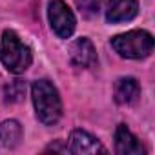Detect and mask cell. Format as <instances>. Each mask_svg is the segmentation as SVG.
I'll return each mask as SVG.
<instances>
[{"mask_svg": "<svg viewBox=\"0 0 155 155\" xmlns=\"http://www.w3.org/2000/svg\"><path fill=\"white\" fill-rule=\"evenodd\" d=\"M31 99L37 111V117L42 124L53 126L62 117V101L57 88L49 81H37L31 86Z\"/></svg>", "mask_w": 155, "mask_h": 155, "instance_id": "cell-1", "label": "cell"}, {"mask_svg": "<svg viewBox=\"0 0 155 155\" xmlns=\"http://www.w3.org/2000/svg\"><path fill=\"white\" fill-rule=\"evenodd\" d=\"M0 60L9 73L20 75L31 66L33 55L15 31L6 29L2 33V42H0Z\"/></svg>", "mask_w": 155, "mask_h": 155, "instance_id": "cell-2", "label": "cell"}, {"mask_svg": "<svg viewBox=\"0 0 155 155\" xmlns=\"http://www.w3.org/2000/svg\"><path fill=\"white\" fill-rule=\"evenodd\" d=\"M111 48L124 58H146L153 51V37L144 29H133L113 37Z\"/></svg>", "mask_w": 155, "mask_h": 155, "instance_id": "cell-3", "label": "cell"}, {"mask_svg": "<svg viewBox=\"0 0 155 155\" xmlns=\"http://www.w3.org/2000/svg\"><path fill=\"white\" fill-rule=\"evenodd\" d=\"M48 18L53 33L58 38H69L75 31L77 20L73 11L68 8L64 0H49L48 4Z\"/></svg>", "mask_w": 155, "mask_h": 155, "instance_id": "cell-4", "label": "cell"}, {"mask_svg": "<svg viewBox=\"0 0 155 155\" xmlns=\"http://www.w3.org/2000/svg\"><path fill=\"white\" fill-rule=\"evenodd\" d=\"M69 60L75 68H93L97 64V51L90 38L81 37L69 46Z\"/></svg>", "mask_w": 155, "mask_h": 155, "instance_id": "cell-5", "label": "cell"}, {"mask_svg": "<svg viewBox=\"0 0 155 155\" xmlns=\"http://www.w3.org/2000/svg\"><path fill=\"white\" fill-rule=\"evenodd\" d=\"M69 151L77 155H91V153H106V148L91 133L84 130H75L71 131L69 137Z\"/></svg>", "mask_w": 155, "mask_h": 155, "instance_id": "cell-6", "label": "cell"}, {"mask_svg": "<svg viewBox=\"0 0 155 155\" xmlns=\"http://www.w3.org/2000/svg\"><path fill=\"white\" fill-rule=\"evenodd\" d=\"M115 151L119 155H144L146 153L142 142L124 124H119L115 130Z\"/></svg>", "mask_w": 155, "mask_h": 155, "instance_id": "cell-7", "label": "cell"}, {"mask_svg": "<svg viewBox=\"0 0 155 155\" xmlns=\"http://www.w3.org/2000/svg\"><path fill=\"white\" fill-rule=\"evenodd\" d=\"M137 11H139L137 0H108L106 18L111 24L128 22V20L135 18Z\"/></svg>", "mask_w": 155, "mask_h": 155, "instance_id": "cell-8", "label": "cell"}, {"mask_svg": "<svg viewBox=\"0 0 155 155\" xmlns=\"http://www.w3.org/2000/svg\"><path fill=\"white\" fill-rule=\"evenodd\" d=\"M139 93H140V88L133 77H122V79H119L115 82L113 95H115L117 104H131L137 101Z\"/></svg>", "mask_w": 155, "mask_h": 155, "instance_id": "cell-9", "label": "cell"}, {"mask_svg": "<svg viewBox=\"0 0 155 155\" xmlns=\"http://www.w3.org/2000/svg\"><path fill=\"white\" fill-rule=\"evenodd\" d=\"M22 140V126L18 120H4L0 124V142L6 148H17Z\"/></svg>", "mask_w": 155, "mask_h": 155, "instance_id": "cell-10", "label": "cell"}, {"mask_svg": "<svg viewBox=\"0 0 155 155\" xmlns=\"http://www.w3.org/2000/svg\"><path fill=\"white\" fill-rule=\"evenodd\" d=\"M24 93H26V84L22 81H13L4 90V95H6L8 102H18V101H22Z\"/></svg>", "mask_w": 155, "mask_h": 155, "instance_id": "cell-11", "label": "cell"}, {"mask_svg": "<svg viewBox=\"0 0 155 155\" xmlns=\"http://www.w3.org/2000/svg\"><path fill=\"white\" fill-rule=\"evenodd\" d=\"M101 2L102 0H77L81 11L84 17H93L99 13V8H101Z\"/></svg>", "mask_w": 155, "mask_h": 155, "instance_id": "cell-12", "label": "cell"}, {"mask_svg": "<svg viewBox=\"0 0 155 155\" xmlns=\"http://www.w3.org/2000/svg\"><path fill=\"white\" fill-rule=\"evenodd\" d=\"M48 150H53V151H68V148H62L58 144H51V146H48Z\"/></svg>", "mask_w": 155, "mask_h": 155, "instance_id": "cell-13", "label": "cell"}]
</instances>
